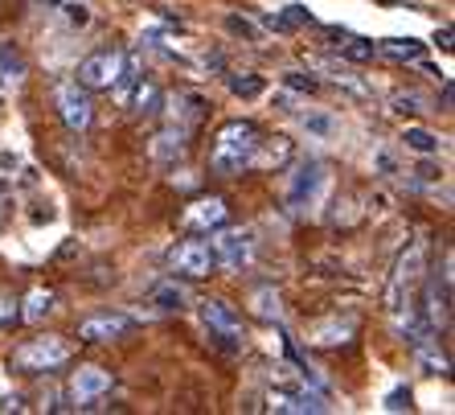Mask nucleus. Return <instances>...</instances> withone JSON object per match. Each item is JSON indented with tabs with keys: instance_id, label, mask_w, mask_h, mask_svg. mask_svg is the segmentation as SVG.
Wrapping results in <instances>:
<instances>
[{
	"instance_id": "9",
	"label": "nucleus",
	"mask_w": 455,
	"mask_h": 415,
	"mask_svg": "<svg viewBox=\"0 0 455 415\" xmlns=\"http://www.w3.org/2000/svg\"><path fill=\"white\" fill-rule=\"evenodd\" d=\"M111 370H103V366H78L75 378H70V395H75L78 407H95L99 399H103L107 391H111Z\"/></svg>"
},
{
	"instance_id": "17",
	"label": "nucleus",
	"mask_w": 455,
	"mask_h": 415,
	"mask_svg": "<svg viewBox=\"0 0 455 415\" xmlns=\"http://www.w3.org/2000/svg\"><path fill=\"white\" fill-rule=\"evenodd\" d=\"M251 309H254V317H263V321H279L283 305H279V292H275V288H259V292L251 297Z\"/></svg>"
},
{
	"instance_id": "4",
	"label": "nucleus",
	"mask_w": 455,
	"mask_h": 415,
	"mask_svg": "<svg viewBox=\"0 0 455 415\" xmlns=\"http://www.w3.org/2000/svg\"><path fill=\"white\" fill-rule=\"evenodd\" d=\"M53 103H58V116L70 132H86L91 119H95V107H91V95H86L83 83H58L53 86Z\"/></svg>"
},
{
	"instance_id": "2",
	"label": "nucleus",
	"mask_w": 455,
	"mask_h": 415,
	"mask_svg": "<svg viewBox=\"0 0 455 415\" xmlns=\"http://www.w3.org/2000/svg\"><path fill=\"white\" fill-rule=\"evenodd\" d=\"M324 190H329V169L320 160H299L291 182H287V206L296 214H307L316 210L324 202Z\"/></svg>"
},
{
	"instance_id": "7",
	"label": "nucleus",
	"mask_w": 455,
	"mask_h": 415,
	"mask_svg": "<svg viewBox=\"0 0 455 415\" xmlns=\"http://www.w3.org/2000/svg\"><path fill=\"white\" fill-rule=\"evenodd\" d=\"M213 259L230 272H246L254 264V234L251 231H222L213 239Z\"/></svg>"
},
{
	"instance_id": "8",
	"label": "nucleus",
	"mask_w": 455,
	"mask_h": 415,
	"mask_svg": "<svg viewBox=\"0 0 455 415\" xmlns=\"http://www.w3.org/2000/svg\"><path fill=\"white\" fill-rule=\"evenodd\" d=\"M172 267H177L180 276L202 280V276H210L213 267H218V259H213V247L205 243V239H185V243L172 251Z\"/></svg>"
},
{
	"instance_id": "15",
	"label": "nucleus",
	"mask_w": 455,
	"mask_h": 415,
	"mask_svg": "<svg viewBox=\"0 0 455 415\" xmlns=\"http://www.w3.org/2000/svg\"><path fill=\"white\" fill-rule=\"evenodd\" d=\"M148 305H152L156 313H180L185 305H189V292H185L180 284H160L156 292L148 297Z\"/></svg>"
},
{
	"instance_id": "1",
	"label": "nucleus",
	"mask_w": 455,
	"mask_h": 415,
	"mask_svg": "<svg viewBox=\"0 0 455 415\" xmlns=\"http://www.w3.org/2000/svg\"><path fill=\"white\" fill-rule=\"evenodd\" d=\"M259 144H263V132L254 128L251 119H230V124L218 132V140H213L210 169L222 173V177H234V173L251 169V160H254V152H259Z\"/></svg>"
},
{
	"instance_id": "13",
	"label": "nucleus",
	"mask_w": 455,
	"mask_h": 415,
	"mask_svg": "<svg viewBox=\"0 0 455 415\" xmlns=\"http://www.w3.org/2000/svg\"><path fill=\"white\" fill-rule=\"evenodd\" d=\"M271 407L275 411H296V415H304V411H324V399L320 395H312V391H275L271 395Z\"/></svg>"
},
{
	"instance_id": "19",
	"label": "nucleus",
	"mask_w": 455,
	"mask_h": 415,
	"mask_svg": "<svg viewBox=\"0 0 455 415\" xmlns=\"http://www.w3.org/2000/svg\"><path fill=\"white\" fill-rule=\"evenodd\" d=\"M160 86L156 83H140L136 95H132V111H140V116H152V111H160Z\"/></svg>"
},
{
	"instance_id": "24",
	"label": "nucleus",
	"mask_w": 455,
	"mask_h": 415,
	"mask_svg": "<svg viewBox=\"0 0 455 415\" xmlns=\"http://www.w3.org/2000/svg\"><path fill=\"white\" fill-rule=\"evenodd\" d=\"M423 103H427L423 95H414V91H406V95L394 99V111H398V116H419V111H427Z\"/></svg>"
},
{
	"instance_id": "30",
	"label": "nucleus",
	"mask_w": 455,
	"mask_h": 415,
	"mask_svg": "<svg viewBox=\"0 0 455 415\" xmlns=\"http://www.w3.org/2000/svg\"><path fill=\"white\" fill-rule=\"evenodd\" d=\"M414 173H419V182H427V185H431V182H439V177H443V169H435L431 160H423V165H419V169H414Z\"/></svg>"
},
{
	"instance_id": "5",
	"label": "nucleus",
	"mask_w": 455,
	"mask_h": 415,
	"mask_svg": "<svg viewBox=\"0 0 455 415\" xmlns=\"http://www.w3.org/2000/svg\"><path fill=\"white\" fill-rule=\"evenodd\" d=\"M124 62H127V53L99 50V53H91V58H83V62H78V78H75V83H83L86 91H111V86H116V78H119V70H124Z\"/></svg>"
},
{
	"instance_id": "25",
	"label": "nucleus",
	"mask_w": 455,
	"mask_h": 415,
	"mask_svg": "<svg viewBox=\"0 0 455 415\" xmlns=\"http://www.w3.org/2000/svg\"><path fill=\"white\" fill-rule=\"evenodd\" d=\"M349 333H353V321H345V325H320L316 330V341H349Z\"/></svg>"
},
{
	"instance_id": "14",
	"label": "nucleus",
	"mask_w": 455,
	"mask_h": 415,
	"mask_svg": "<svg viewBox=\"0 0 455 415\" xmlns=\"http://www.w3.org/2000/svg\"><path fill=\"white\" fill-rule=\"evenodd\" d=\"M185 132L180 124H172V128H164L156 140H152V157L156 160H172V157H185V149H189V140H185Z\"/></svg>"
},
{
	"instance_id": "21",
	"label": "nucleus",
	"mask_w": 455,
	"mask_h": 415,
	"mask_svg": "<svg viewBox=\"0 0 455 415\" xmlns=\"http://www.w3.org/2000/svg\"><path fill=\"white\" fill-rule=\"evenodd\" d=\"M58 17H62L66 25H78V29H83V25H91V9H86L83 0H58Z\"/></svg>"
},
{
	"instance_id": "18",
	"label": "nucleus",
	"mask_w": 455,
	"mask_h": 415,
	"mask_svg": "<svg viewBox=\"0 0 455 415\" xmlns=\"http://www.w3.org/2000/svg\"><path fill=\"white\" fill-rule=\"evenodd\" d=\"M50 313H53V292H45V288H33L29 297H25L21 317L25 321H42V317H50Z\"/></svg>"
},
{
	"instance_id": "12",
	"label": "nucleus",
	"mask_w": 455,
	"mask_h": 415,
	"mask_svg": "<svg viewBox=\"0 0 455 415\" xmlns=\"http://www.w3.org/2000/svg\"><path fill=\"white\" fill-rule=\"evenodd\" d=\"M226 223V202L222 198H202L185 210V226L189 231H210V226H222Z\"/></svg>"
},
{
	"instance_id": "29",
	"label": "nucleus",
	"mask_w": 455,
	"mask_h": 415,
	"mask_svg": "<svg viewBox=\"0 0 455 415\" xmlns=\"http://www.w3.org/2000/svg\"><path fill=\"white\" fill-rule=\"evenodd\" d=\"M403 407H411V391H406V387L386 395V411H403Z\"/></svg>"
},
{
	"instance_id": "16",
	"label": "nucleus",
	"mask_w": 455,
	"mask_h": 415,
	"mask_svg": "<svg viewBox=\"0 0 455 415\" xmlns=\"http://www.w3.org/2000/svg\"><path fill=\"white\" fill-rule=\"evenodd\" d=\"M381 53H390L398 62H423V42H414V37H390V42H381Z\"/></svg>"
},
{
	"instance_id": "22",
	"label": "nucleus",
	"mask_w": 455,
	"mask_h": 415,
	"mask_svg": "<svg viewBox=\"0 0 455 415\" xmlns=\"http://www.w3.org/2000/svg\"><path fill=\"white\" fill-rule=\"evenodd\" d=\"M304 128L312 132V136H320V140H329L332 132H337V119L329 116V111H307L304 116Z\"/></svg>"
},
{
	"instance_id": "3",
	"label": "nucleus",
	"mask_w": 455,
	"mask_h": 415,
	"mask_svg": "<svg viewBox=\"0 0 455 415\" xmlns=\"http://www.w3.org/2000/svg\"><path fill=\"white\" fill-rule=\"evenodd\" d=\"M62 362H70V346L62 338H33L12 354V366L25 374H50Z\"/></svg>"
},
{
	"instance_id": "11",
	"label": "nucleus",
	"mask_w": 455,
	"mask_h": 415,
	"mask_svg": "<svg viewBox=\"0 0 455 415\" xmlns=\"http://www.w3.org/2000/svg\"><path fill=\"white\" fill-rule=\"evenodd\" d=\"M172 107V124H180V128H193L197 119L210 111V99L202 95V91H177V95L169 99Z\"/></svg>"
},
{
	"instance_id": "26",
	"label": "nucleus",
	"mask_w": 455,
	"mask_h": 415,
	"mask_svg": "<svg viewBox=\"0 0 455 415\" xmlns=\"http://www.w3.org/2000/svg\"><path fill=\"white\" fill-rule=\"evenodd\" d=\"M283 86H291V91H316V78L312 75H304V70H287L283 75Z\"/></svg>"
},
{
	"instance_id": "28",
	"label": "nucleus",
	"mask_w": 455,
	"mask_h": 415,
	"mask_svg": "<svg viewBox=\"0 0 455 415\" xmlns=\"http://www.w3.org/2000/svg\"><path fill=\"white\" fill-rule=\"evenodd\" d=\"M226 29H230L234 37H251V42L259 37V29H254L251 21H243V17H226Z\"/></svg>"
},
{
	"instance_id": "6",
	"label": "nucleus",
	"mask_w": 455,
	"mask_h": 415,
	"mask_svg": "<svg viewBox=\"0 0 455 415\" xmlns=\"http://www.w3.org/2000/svg\"><path fill=\"white\" fill-rule=\"evenodd\" d=\"M202 321L218 346H226V350H238V346H243V317H238L226 300H202Z\"/></svg>"
},
{
	"instance_id": "20",
	"label": "nucleus",
	"mask_w": 455,
	"mask_h": 415,
	"mask_svg": "<svg viewBox=\"0 0 455 415\" xmlns=\"http://www.w3.org/2000/svg\"><path fill=\"white\" fill-rule=\"evenodd\" d=\"M403 140H406V149L423 152V157H435V152H439V136H435V132H427V128H406Z\"/></svg>"
},
{
	"instance_id": "27",
	"label": "nucleus",
	"mask_w": 455,
	"mask_h": 415,
	"mask_svg": "<svg viewBox=\"0 0 455 415\" xmlns=\"http://www.w3.org/2000/svg\"><path fill=\"white\" fill-rule=\"evenodd\" d=\"M345 58H349V62H370V58H373V42H349V45H345Z\"/></svg>"
},
{
	"instance_id": "23",
	"label": "nucleus",
	"mask_w": 455,
	"mask_h": 415,
	"mask_svg": "<svg viewBox=\"0 0 455 415\" xmlns=\"http://www.w3.org/2000/svg\"><path fill=\"white\" fill-rule=\"evenodd\" d=\"M230 91L243 99H254V95H263V78L259 75H230Z\"/></svg>"
},
{
	"instance_id": "10",
	"label": "nucleus",
	"mask_w": 455,
	"mask_h": 415,
	"mask_svg": "<svg viewBox=\"0 0 455 415\" xmlns=\"http://www.w3.org/2000/svg\"><path fill=\"white\" fill-rule=\"evenodd\" d=\"M136 321L124 317V313H99V317H86L78 325V338L91 341V346H103V341H119L124 333H132Z\"/></svg>"
},
{
	"instance_id": "31",
	"label": "nucleus",
	"mask_w": 455,
	"mask_h": 415,
	"mask_svg": "<svg viewBox=\"0 0 455 415\" xmlns=\"http://www.w3.org/2000/svg\"><path fill=\"white\" fill-rule=\"evenodd\" d=\"M9 317H17V300H12V297H0V321H9Z\"/></svg>"
}]
</instances>
